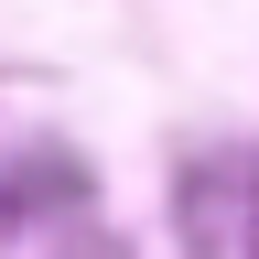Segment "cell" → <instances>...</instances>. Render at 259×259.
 <instances>
[{
    "instance_id": "obj_2",
    "label": "cell",
    "mask_w": 259,
    "mask_h": 259,
    "mask_svg": "<svg viewBox=\"0 0 259 259\" xmlns=\"http://www.w3.org/2000/svg\"><path fill=\"white\" fill-rule=\"evenodd\" d=\"M248 259H259V227H248Z\"/></svg>"
},
{
    "instance_id": "obj_1",
    "label": "cell",
    "mask_w": 259,
    "mask_h": 259,
    "mask_svg": "<svg viewBox=\"0 0 259 259\" xmlns=\"http://www.w3.org/2000/svg\"><path fill=\"white\" fill-rule=\"evenodd\" d=\"M11 216H22V205H11V184H0V238H11Z\"/></svg>"
}]
</instances>
